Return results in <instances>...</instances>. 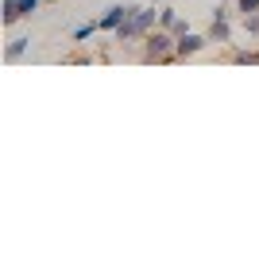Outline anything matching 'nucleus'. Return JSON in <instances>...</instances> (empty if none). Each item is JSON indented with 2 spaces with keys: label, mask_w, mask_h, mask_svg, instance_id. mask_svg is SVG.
<instances>
[{
  "label": "nucleus",
  "mask_w": 259,
  "mask_h": 259,
  "mask_svg": "<svg viewBox=\"0 0 259 259\" xmlns=\"http://www.w3.org/2000/svg\"><path fill=\"white\" fill-rule=\"evenodd\" d=\"M205 43H209V35H194V31H186L182 39L174 43V58H190V54L205 51Z\"/></svg>",
  "instance_id": "7ed1b4c3"
},
{
  "label": "nucleus",
  "mask_w": 259,
  "mask_h": 259,
  "mask_svg": "<svg viewBox=\"0 0 259 259\" xmlns=\"http://www.w3.org/2000/svg\"><path fill=\"white\" fill-rule=\"evenodd\" d=\"M128 16H136V4H112V8H105V16L97 23H101V31H116Z\"/></svg>",
  "instance_id": "f03ea898"
},
{
  "label": "nucleus",
  "mask_w": 259,
  "mask_h": 259,
  "mask_svg": "<svg viewBox=\"0 0 259 259\" xmlns=\"http://www.w3.org/2000/svg\"><path fill=\"white\" fill-rule=\"evenodd\" d=\"M93 31H101V23H81V27H77L74 31V43H81V39H89V35Z\"/></svg>",
  "instance_id": "6e6552de"
},
{
  "label": "nucleus",
  "mask_w": 259,
  "mask_h": 259,
  "mask_svg": "<svg viewBox=\"0 0 259 259\" xmlns=\"http://www.w3.org/2000/svg\"><path fill=\"white\" fill-rule=\"evenodd\" d=\"M236 12L240 16H251V12H259V0H236Z\"/></svg>",
  "instance_id": "1a4fd4ad"
},
{
  "label": "nucleus",
  "mask_w": 259,
  "mask_h": 259,
  "mask_svg": "<svg viewBox=\"0 0 259 259\" xmlns=\"http://www.w3.org/2000/svg\"><path fill=\"white\" fill-rule=\"evenodd\" d=\"M174 20H178V12H174V8H159V27H170Z\"/></svg>",
  "instance_id": "9d476101"
},
{
  "label": "nucleus",
  "mask_w": 259,
  "mask_h": 259,
  "mask_svg": "<svg viewBox=\"0 0 259 259\" xmlns=\"http://www.w3.org/2000/svg\"><path fill=\"white\" fill-rule=\"evenodd\" d=\"M16 20H23V12H20V0H4V27H12Z\"/></svg>",
  "instance_id": "423d86ee"
},
{
  "label": "nucleus",
  "mask_w": 259,
  "mask_h": 259,
  "mask_svg": "<svg viewBox=\"0 0 259 259\" xmlns=\"http://www.w3.org/2000/svg\"><path fill=\"white\" fill-rule=\"evenodd\" d=\"M20 12H23V16H31V12H39V0H20Z\"/></svg>",
  "instance_id": "9b49d317"
},
{
  "label": "nucleus",
  "mask_w": 259,
  "mask_h": 259,
  "mask_svg": "<svg viewBox=\"0 0 259 259\" xmlns=\"http://www.w3.org/2000/svg\"><path fill=\"white\" fill-rule=\"evenodd\" d=\"M155 4H159V0H155Z\"/></svg>",
  "instance_id": "f8f14e48"
},
{
  "label": "nucleus",
  "mask_w": 259,
  "mask_h": 259,
  "mask_svg": "<svg viewBox=\"0 0 259 259\" xmlns=\"http://www.w3.org/2000/svg\"><path fill=\"white\" fill-rule=\"evenodd\" d=\"M244 31H248L251 39H259V12H251V16H244Z\"/></svg>",
  "instance_id": "0eeeda50"
},
{
  "label": "nucleus",
  "mask_w": 259,
  "mask_h": 259,
  "mask_svg": "<svg viewBox=\"0 0 259 259\" xmlns=\"http://www.w3.org/2000/svg\"><path fill=\"white\" fill-rule=\"evenodd\" d=\"M174 39L166 27H155L151 35H143V62H170L174 58Z\"/></svg>",
  "instance_id": "f257e3e1"
},
{
  "label": "nucleus",
  "mask_w": 259,
  "mask_h": 259,
  "mask_svg": "<svg viewBox=\"0 0 259 259\" xmlns=\"http://www.w3.org/2000/svg\"><path fill=\"white\" fill-rule=\"evenodd\" d=\"M232 39V27H228V8L213 12V23H209V43H228Z\"/></svg>",
  "instance_id": "20e7f679"
},
{
  "label": "nucleus",
  "mask_w": 259,
  "mask_h": 259,
  "mask_svg": "<svg viewBox=\"0 0 259 259\" xmlns=\"http://www.w3.org/2000/svg\"><path fill=\"white\" fill-rule=\"evenodd\" d=\"M27 51H31V39H27V35H16V39L4 47V58H8V62H16V58H23Z\"/></svg>",
  "instance_id": "39448f33"
}]
</instances>
